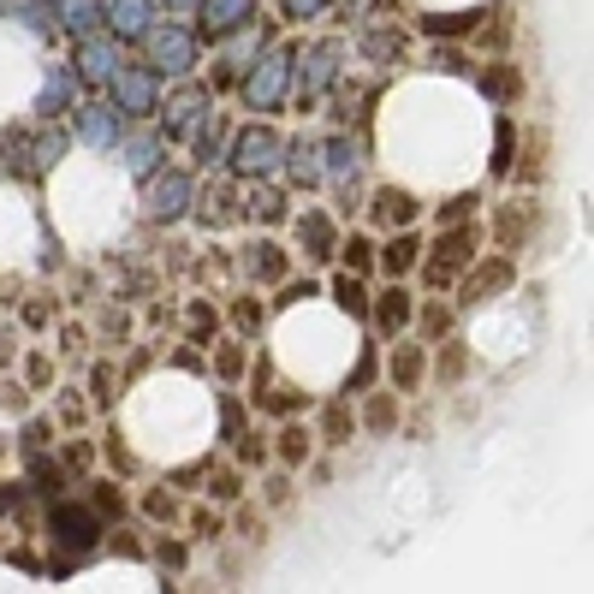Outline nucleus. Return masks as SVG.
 Wrapping results in <instances>:
<instances>
[{
	"instance_id": "obj_1",
	"label": "nucleus",
	"mask_w": 594,
	"mask_h": 594,
	"mask_svg": "<svg viewBox=\"0 0 594 594\" xmlns=\"http://www.w3.org/2000/svg\"><path fill=\"white\" fill-rule=\"evenodd\" d=\"M381 173L410 197H458L488 173L494 108L446 72H416L387 90L375 113Z\"/></svg>"
},
{
	"instance_id": "obj_2",
	"label": "nucleus",
	"mask_w": 594,
	"mask_h": 594,
	"mask_svg": "<svg viewBox=\"0 0 594 594\" xmlns=\"http://www.w3.org/2000/svg\"><path fill=\"white\" fill-rule=\"evenodd\" d=\"M226 416L220 393L208 387V375L197 369H149L143 381H131V393L119 399V434L155 470H185V464L208 458V446L220 440Z\"/></svg>"
},
{
	"instance_id": "obj_3",
	"label": "nucleus",
	"mask_w": 594,
	"mask_h": 594,
	"mask_svg": "<svg viewBox=\"0 0 594 594\" xmlns=\"http://www.w3.org/2000/svg\"><path fill=\"white\" fill-rule=\"evenodd\" d=\"M42 202H48V226L66 250L78 256H101L113 250L125 232H131V214H137V191L125 179L119 161L96 155V149H78L66 155L42 185Z\"/></svg>"
},
{
	"instance_id": "obj_4",
	"label": "nucleus",
	"mask_w": 594,
	"mask_h": 594,
	"mask_svg": "<svg viewBox=\"0 0 594 594\" xmlns=\"http://www.w3.org/2000/svg\"><path fill=\"white\" fill-rule=\"evenodd\" d=\"M268 363L292 393L327 399L363 363V321L327 298H298L268 327Z\"/></svg>"
},
{
	"instance_id": "obj_5",
	"label": "nucleus",
	"mask_w": 594,
	"mask_h": 594,
	"mask_svg": "<svg viewBox=\"0 0 594 594\" xmlns=\"http://www.w3.org/2000/svg\"><path fill=\"white\" fill-rule=\"evenodd\" d=\"M42 96V48L24 24L0 18V119H18Z\"/></svg>"
},
{
	"instance_id": "obj_6",
	"label": "nucleus",
	"mask_w": 594,
	"mask_h": 594,
	"mask_svg": "<svg viewBox=\"0 0 594 594\" xmlns=\"http://www.w3.org/2000/svg\"><path fill=\"white\" fill-rule=\"evenodd\" d=\"M42 262V220L18 185H0V280H18Z\"/></svg>"
},
{
	"instance_id": "obj_7",
	"label": "nucleus",
	"mask_w": 594,
	"mask_h": 594,
	"mask_svg": "<svg viewBox=\"0 0 594 594\" xmlns=\"http://www.w3.org/2000/svg\"><path fill=\"white\" fill-rule=\"evenodd\" d=\"M470 345L482 351V357H511V351H523V345H529V321H523V309H517V303H494L488 315H476Z\"/></svg>"
},
{
	"instance_id": "obj_8",
	"label": "nucleus",
	"mask_w": 594,
	"mask_h": 594,
	"mask_svg": "<svg viewBox=\"0 0 594 594\" xmlns=\"http://www.w3.org/2000/svg\"><path fill=\"white\" fill-rule=\"evenodd\" d=\"M96 535H101V523L90 511H84V505H60L54 511V541L66 553H84V547H96Z\"/></svg>"
},
{
	"instance_id": "obj_9",
	"label": "nucleus",
	"mask_w": 594,
	"mask_h": 594,
	"mask_svg": "<svg viewBox=\"0 0 594 594\" xmlns=\"http://www.w3.org/2000/svg\"><path fill=\"white\" fill-rule=\"evenodd\" d=\"M375 321H381L387 333L410 327V292H404V286H387V292H381V303H375Z\"/></svg>"
},
{
	"instance_id": "obj_10",
	"label": "nucleus",
	"mask_w": 594,
	"mask_h": 594,
	"mask_svg": "<svg viewBox=\"0 0 594 594\" xmlns=\"http://www.w3.org/2000/svg\"><path fill=\"white\" fill-rule=\"evenodd\" d=\"M315 458V428H280V464L286 470H298V464H309Z\"/></svg>"
},
{
	"instance_id": "obj_11",
	"label": "nucleus",
	"mask_w": 594,
	"mask_h": 594,
	"mask_svg": "<svg viewBox=\"0 0 594 594\" xmlns=\"http://www.w3.org/2000/svg\"><path fill=\"white\" fill-rule=\"evenodd\" d=\"M381 262H387V274H393V280H404V274L422 262V250H416V238H393V244L381 250Z\"/></svg>"
},
{
	"instance_id": "obj_12",
	"label": "nucleus",
	"mask_w": 594,
	"mask_h": 594,
	"mask_svg": "<svg viewBox=\"0 0 594 594\" xmlns=\"http://www.w3.org/2000/svg\"><path fill=\"white\" fill-rule=\"evenodd\" d=\"M351 428H357V416H351V410H339V404H333V410H327V422H321V434H315V440H321V446H345V434H351Z\"/></svg>"
},
{
	"instance_id": "obj_13",
	"label": "nucleus",
	"mask_w": 594,
	"mask_h": 594,
	"mask_svg": "<svg viewBox=\"0 0 594 594\" xmlns=\"http://www.w3.org/2000/svg\"><path fill=\"white\" fill-rule=\"evenodd\" d=\"M393 375H399V387H416V375H422V351H416V345H399Z\"/></svg>"
},
{
	"instance_id": "obj_14",
	"label": "nucleus",
	"mask_w": 594,
	"mask_h": 594,
	"mask_svg": "<svg viewBox=\"0 0 594 594\" xmlns=\"http://www.w3.org/2000/svg\"><path fill=\"white\" fill-rule=\"evenodd\" d=\"M387 422H399V404H393V393L369 404V428H387Z\"/></svg>"
},
{
	"instance_id": "obj_15",
	"label": "nucleus",
	"mask_w": 594,
	"mask_h": 594,
	"mask_svg": "<svg viewBox=\"0 0 594 594\" xmlns=\"http://www.w3.org/2000/svg\"><path fill=\"white\" fill-rule=\"evenodd\" d=\"M416 7H428V12H470V7H482V0H416Z\"/></svg>"
}]
</instances>
